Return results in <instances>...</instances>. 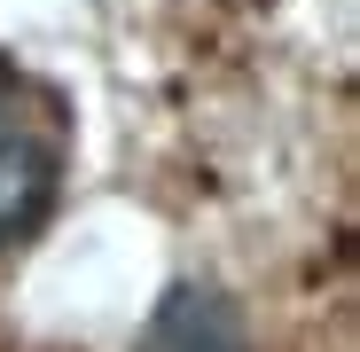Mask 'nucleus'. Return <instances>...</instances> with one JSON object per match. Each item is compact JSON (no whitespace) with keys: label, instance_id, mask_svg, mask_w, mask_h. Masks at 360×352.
<instances>
[{"label":"nucleus","instance_id":"nucleus-1","mask_svg":"<svg viewBox=\"0 0 360 352\" xmlns=\"http://www.w3.org/2000/svg\"><path fill=\"white\" fill-rule=\"evenodd\" d=\"M55 181H63V110L39 79L0 63V251L47 219Z\"/></svg>","mask_w":360,"mask_h":352},{"label":"nucleus","instance_id":"nucleus-2","mask_svg":"<svg viewBox=\"0 0 360 352\" xmlns=\"http://www.w3.org/2000/svg\"><path fill=\"white\" fill-rule=\"evenodd\" d=\"M134 352H243V321L219 289H172Z\"/></svg>","mask_w":360,"mask_h":352}]
</instances>
